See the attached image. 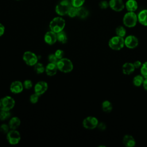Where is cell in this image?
<instances>
[{
    "instance_id": "cell-1",
    "label": "cell",
    "mask_w": 147,
    "mask_h": 147,
    "mask_svg": "<svg viewBox=\"0 0 147 147\" xmlns=\"http://www.w3.org/2000/svg\"><path fill=\"white\" fill-rule=\"evenodd\" d=\"M65 25V20L61 17H56L53 18L49 23L50 30L57 33L63 31Z\"/></svg>"
},
{
    "instance_id": "cell-2",
    "label": "cell",
    "mask_w": 147,
    "mask_h": 147,
    "mask_svg": "<svg viewBox=\"0 0 147 147\" xmlns=\"http://www.w3.org/2000/svg\"><path fill=\"white\" fill-rule=\"evenodd\" d=\"M122 21L126 27L133 28L138 22L137 15L134 11H128L123 16Z\"/></svg>"
},
{
    "instance_id": "cell-3",
    "label": "cell",
    "mask_w": 147,
    "mask_h": 147,
    "mask_svg": "<svg viewBox=\"0 0 147 147\" xmlns=\"http://www.w3.org/2000/svg\"><path fill=\"white\" fill-rule=\"evenodd\" d=\"M58 70L64 73H69L71 72L74 68L72 62L67 58H62L59 59L56 64Z\"/></svg>"
},
{
    "instance_id": "cell-4",
    "label": "cell",
    "mask_w": 147,
    "mask_h": 147,
    "mask_svg": "<svg viewBox=\"0 0 147 147\" xmlns=\"http://www.w3.org/2000/svg\"><path fill=\"white\" fill-rule=\"evenodd\" d=\"M109 47L113 50L119 51L125 46L124 38L115 36L111 37L109 41Z\"/></svg>"
},
{
    "instance_id": "cell-5",
    "label": "cell",
    "mask_w": 147,
    "mask_h": 147,
    "mask_svg": "<svg viewBox=\"0 0 147 147\" xmlns=\"http://www.w3.org/2000/svg\"><path fill=\"white\" fill-rule=\"evenodd\" d=\"M71 6L72 5L71 1L63 0L57 4L55 8L56 13L60 16L66 15Z\"/></svg>"
},
{
    "instance_id": "cell-6",
    "label": "cell",
    "mask_w": 147,
    "mask_h": 147,
    "mask_svg": "<svg viewBox=\"0 0 147 147\" xmlns=\"http://www.w3.org/2000/svg\"><path fill=\"white\" fill-rule=\"evenodd\" d=\"M15 105L14 99L10 96H5L0 99V108L1 110L10 111Z\"/></svg>"
},
{
    "instance_id": "cell-7",
    "label": "cell",
    "mask_w": 147,
    "mask_h": 147,
    "mask_svg": "<svg viewBox=\"0 0 147 147\" xmlns=\"http://www.w3.org/2000/svg\"><path fill=\"white\" fill-rule=\"evenodd\" d=\"M22 59L25 64L29 66H34L38 62L37 55L31 51L25 52L22 55Z\"/></svg>"
},
{
    "instance_id": "cell-8",
    "label": "cell",
    "mask_w": 147,
    "mask_h": 147,
    "mask_svg": "<svg viewBox=\"0 0 147 147\" xmlns=\"http://www.w3.org/2000/svg\"><path fill=\"white\" fill-rule=\"evenodd\" d=\"M8 142L11 145H16L21 140V135L17 129H10L7 133L6 136Z\"/></svg>"
},
{
    "instance_id": "cell-9",
    "label": "cell",
    "mask_w": 147,
    "mask_h": 147,
    "mask_svg": "<svg viewBox=\"0 0 147 147\" xmlns=\"http://www.w3.org/2000/svg\"><path fill=\"white\" fill-rule=\"evenodd\" d=\"M99 121L98 119L93 116H88L85 118L82 122L83 126L88 130H92L97 127Z\"/></svg>"
},
{
    "instance_id": "cell-10",
    "label": "cell",
    "mask_w": 147,
    "mask_h": 147,
    "mask_svg": "<svg viewBox=\"0 0 147 147\" xmlns=\"http://www.w3.org/2000/svg\"><path fill=\"white\" fill-rule=\"evenodd\" d=\"M125 46L129 49H134L138 45V38L133 35H129L124 38Z\"/></svg>"
},
{
    "instance_id": "cell-11",
    "label": "cell",
    "mask_w": 147,
    "mask_h": 147,
    "mask_svg": "<svg viewBox=\"0 0 147 147\" xmlns=\"http://www.w3.org/2000/svg\"><path fill=\"white\" fill-rule=\"evenodd\" d=\"M109 7L114 11L120 12L125 7V3L122 0H110Z\"/></svg>"
},
{
    "instance_id": "cell-12",
    "label": "cell",
    "mask_w": 147,
    "mask_h": 147,
    "mask_svg": "<svg viewBox=\"0 0 147 147\" xmlns=\"http://www.w3.org/2000/svg\"><path fill=\"white\" fill-rule=\"evenodd\" d=\"M48 85L45 81H39L34 86V92L37 93L39 95L44 94L48 90Z\"/></svg>"
},
{
    "instance_id": "cell-13",
    "label": "cell",
    "mask_w": 147,
    "mask_h": 147,
    "mask_svg": "<svg viewBox=\"0 0 147 147\" xmlns=\"http://www.w3.org/2000/svg\"><path fill=\"white\" fill-rule=\"evenodd\" d=\"M45 42L48 45H53L57 41V33L53 32L52 30L47 32L44 37Z\"/></svg>"
},
{
    "instance_id": "cell-14",
    "label": "cell",
    "mask_w": 147,
    "mask_h": 147,
    "mask_svg": "<svg viewBox=\"0 0 147 147\" xmlns=\"http://www.w3.org/2000/svg\"><path fill=\"white\" fill-rule=\"evenodd\" d=\"M23 83L20 81L16 80L13 82L10 86V90L13 94H19L21 93L24 90Z\"/></svg>"
},
{
    "instance_id": "cell-15",
    "label": "cell",
    "mask_w": 147,
    "mask_h": 147,
    "mask_svg": "<svg viewBox=\"0 0 147 147\" xmlns=\"http://www.w3.org/2000/svg\"><path fill=\"white\" fill-rule=\"evenodd\" d=\"M58 70L56 64L49 63L45 67V71L47 75L49 76H54L56 74L57 71Z\"/></svg>"
},
{
    "instance_id": "cell-16",
    "label": "cell",
    "mask_w": 147,
    "mask_h": 147,
    "mask_svg": "<svg viewBox=\"0 0 147 147\" xmlns=\"http://www.w3.org/2000/svg\"><path fill=\"white\" fill-rule=\"evenodd\" d=\"M135 67L133 65V63L130 62H126L124 63L122 67V71L124 75H129L132 74L134 70Z\"/></svg>"
},
{
    "instance_id": "cell-17",
    "label": "cell",
    "mask_w": 147,
    "mask_h": 147,
    "mask_svg": "<svg viewBox=\"0 0 147 147\" xmlns=\"http://www.w3.org/2000/svg\"><path fill=\"white\" fill-rule=\"evenodd\" d=\"M122 142L126 147H133L136 145V140L134 137L129 134H126L122 138Z\"/></svg>"
},
{
    "instance_id": "cell-18",
    "label": "cell",
    "mask_w": 147,
    "mask_h": 147,
    "mask_svg": "<svg viewBox=\"0 0 147 147\" xmlns=\"http://www.w3.org/2000/svg\"><path fill=\"white\" fill-rule=\"evenodd\" d=\"M138 22L143 26H147V9L140 11L137 14Z\"/></svg>"
},
{
    "instance_id": "cell-19",
    "label": "cell",
    "mask_w": 147,
    "mask_h": 147,
    "mask_svg": "<svg viewBox=\"0 0 147 147\" xmlns=\"http://www.w3.org/2000/svg\"><path fill=\"white\" fill-rule=\"evenodd\" d=\"M125 7L128 11H135L138 9V3L136 0H127L125 3Z\"/></svg>"
},
{
    "instance_id": "cell-20",
    "label": "cell",
    "mask_w": 147,
    "mask_h": 147,
    "mask_svg": "<svg viewBox=\"0 0 147 147\" xmlns=\"http://www.w3.org/2000/svg\"><path fill=\"white\" fill-rule=\"evenodd\" d=\"M21 124V120L17 117H13L9 121V126L10 129H17Z\"/></svg>"
},
{
    "instance_id": "cell-21",
    "label": "cell",
    "mask_w": 147,
    "mask_h": 147,
    "mask_svg": "<svg viewBox=\"0 0 147 147\" xmlns=\"http://www.w3.org/2000/svg\"><path fill=\"white\" fill-rule=\"evenodd\" d=\"M89 12L88 10L83 6L78 8V15L77 16L80 18L83 19L86 18L88 16Z\"/></svg>"
},
{
    "instance_id": "cell-22",
    "label": "cell",
    "mask_w": 147,
    "mask_h": 147,
    "mask_svg": "<svg viewBox=\"0 0 147 147\" xmlns=\"http://www.w3.org/2000/svg\"><path fill=\"white\" fill-rule=\"evenodd\" d=\"M102 109L104 112L110 113L112 111L113 109L112 103L109 100H104L102 103Z\"/></svg>"
},
{
    "instance_id": "cell-23",
    "label": "cell",
    "mask_w": 147,
    "mask_h": 147,
    "mask_svg": "<svg viewBox=\"0 0 147 147\" xmlns=\"http://www.w3.org/2000/svg\"><path fill=\"white\" fill-rule=\"evenodd\" d=\"M144 79L145 78L142 75H137L134 77L133 80V83L135 86L140 87L142 85Z\"/></svg>"
},
{
    "instance_id": "cell-24",
    "label": "cell",
    "mask_w": 147,
    "mask_h": 147,
    "mask_svg": "<svg viewBox=\"0 0 147 147\" xmlns=\"http://www.w3.org/2000/svg\"><path fill=\"white\" fill-rule=\"evenodd\" d=\"M57 39L61 44H65L67 41V36L66 33L63 30L57 33Z\"/></svg>"
},
{
    "instance_id": "cell-25",
    "label": "cell",
    "mask_w": 147,
    "mask_h": 147,
    "mask_svg": "<svg viewBox=\"0 0 147 147\" xmlns=\"http://www.w3.org/2000/svg\"><path fill=\"white\" fill-rule=\"evenodd\" d=\"M45 67L43 65V64L41 63L37 62L34 65V70L37 74H42L45 71Z\"/></svg>"
},
{
    "instance_id": "cell-26",
    "label": "cell",
    "mask_w": 147,
    "mask_h": 147,
    "mask_svg": "<svg viewBox=\"0 0 147 147\" xmlns=\"http://www.w3.org/2000/svg\"><path fill=\"white\" fill-rule=\"evenodd\" d=\"M115 33L118 36L124 37L126 33V29L123 26H118L115 29Z\"/></svg>"
},
{
    "instance_id": "cell-27",
    "label": "cell",
    "mask_w": 147,
    "mask_h": 147,
    "mask_svg": "<svg viewBox=\"0 0 147 147\" xmlns=\"http://www.w3.org/2000/svg\"><path fill=\"white\" fill-rule=\"evenodd\" d=\"M11 113L10 111L1 110L0 111V120L5 121L9 119L10 117Z\"/></svg>"
},
{
    "instance_id": "cell-28",
    "label": "cell",
    "mask_w": 147,
    "mask_h": 147,
    "mask_svg": "<svg viewBox=\"0 0 147 147\" xmlns=\"http://www.w3.org/2000/svg\"><path fill=\"white\" fill-rule=\"evenodd\" d=\"M67 14L68 15L69 17L73 18L75 17L76 16H77L78 15V7H74V6H71L70 7V9H69Z\"/></svg>"
},
{
    "instance_id": "cell-29",
    "label": "cell",
    "mask_w": 147,
    "mask_h": 147,
    "mask_svg": "<svg viewBox=\"0 0 147 147\" xmlns=\"http://www.w3.org/2000/svg\"><path fill=\"white\" fill-rule=\"evenodd\" d=\"M140 72L144 78H147V61L142 64L140 68Z\"/></svg>"
},
{
    "instance_id": "cell-30",
    "label": "cell",
    "mask_w": 147,
    "mask_h": 147,
    "mask_svg": "<svg viewBox=\"0 0 147 147\" xmlns=\"http://www.w3.org/2000/svg\"><path fill=\"white\" fill-rule=\"evenodd\" d=\"M71 2L72 6L78 8L83 5L85 0H71Z\"/></svg>"
},
{
    "instance_id": "cell-31",
    "label": "cell",
    "mask_w": 147,
    "mask_h": 147,
    "mask_svg": "<svg viewBox=\"0 0 147 147\" xmlns=\"http://www.w3.org/2000/svg\"><path fill=\"white\" fill-rule=\"evenodd\" d=\"M10 127L9 125L6 123H3L0 126V131L4 134H7L10 130Z\"/></svg>"
},
{
    "instance_id": "cell-32",
    "label": "cell",
    "mask_w": 147,
    "mask_h": 147,
    "mask_svg": "<svg viewBox=\"0 0 147 147\" xmlns=\"http://www.w3.org/2000/svg\"><path fill=\"white\" fill-rule=\"evenodd\" d=\"M40 95H39L38 94H37V93L34 92V94H32L30 96V102L33 103V104H35L36 103L38 100V99H39V96Z\"/></svg>"
},
{
    "instance_id": "cell-33",
    "label": "cell",
    "mask_w": 147,
    "mask_h": 147,
    "mask_svg": "<svg viewBox=\"0 0 147 147\" xmlns=\"http://www.w3.org/2000/svg\"><path fill=\"white\" fill-rule=\"evenodd\" d=\"M23 85H24V87L25 89L29 90L30 88H31L33 87V83L30 80L27 79L25 80L24 83H23Z\"/></svg>"
},
{
    "instance_id": "cell-34",
    "label": "cell",
    "mask_w": 147,
    "mask_h": 147,
    "mask_svg": "<svg viewBox=\"0 0 147 147\" xmlns=\"http://www.w3.org/2000/svg\"><path fill=\"white\" fill-rule=\"evenodd\" d=\"M48 60L49 63H54V64H57L59 59L56 57L55 54H50L48 56Z\"/></svg>"
},
{
    "instance_id": "cell-35",
    "label": "cell",
    "mask_w": 147,
    "mask_h": 147,
    "mask_svg": "<svg viewBox=\"0 0 147 147\" xmlns=\"http://www.w3.org/2000/svg\"><path fill=\"white\" fill-rule=\"evenodd\" d=\"M55 56H56V57L59 60V59H61L62 58H63V56H64V51L62 50V49H57L55 53Z\"/></svg>"
},
{
    "instance_id": "cell-36",
    "label": "cell",
    "mask_w": 147,
    "mask_h": 147,
    "mask_svg": "<svg viewBox=\"0 0 147 147\" xmlns=\"http://www.w3.org/2000/svg\"><path fill=\"white\" fill-rule=\"evenodd\" d=\"M99 6L102 9H106L109 7V2L107 1H102L99 2Z\"/></svg>"
},
{
    "instance_id": "cell-37",
    "label": "cell",
    "mask_w": 147,
    "mask_h": 147,
    "mask_svg": "<svg viewBox=\"0 0 147 147\" xmlns=\"http://www.w3.org/2000/svg\"><path fill=\"white\" fill-rule=\"evenodd\" d=\"M97 127L98 128L99 130H100L101 131H103V130H105L106 129V125L103 122H100V123L99 122L98 125L97 126Z\"/></svg>"
},
{
    "instance_id": "cell-38",
    "label": "cell",
    "mask_w": 147,
    "mask_h": 147,
    "mask_svg": "<svg viewBox=\"0 0 147 147\" xmlns=\"http://www.w3.org/2000/svg\"><path fill=\"white\" fill-rule=\"evenodd\" d=\"M142 64L141 63V62L140 60L135 61L133 63V65H134L135 68H141Z\"/></svg>"
},
{
    "instance_id": "cell-39",
    "label": "cell",
    "mask_w": 147,
    "mask_h": 147,
    "mask_svg": "<svg viewBox=\"0 0 147 147\" xmlns=\"http://www.w3.org/2000/svg\"><path fill=\"white\" fill-rule=\"evenodd\" d=\"M5 30V28L4 25L0 23V37L4 34Z\"/></svg>"
},
{
    "instance_id": "cell-40",
    "label": "cell",
    "mask_w": 147,
    "mask_h": 147,
    "mask_svg": "<svg viewBox=\"0 0 147 147\" xmlns=\"http://www.w3.org/2000/svg\"><path fill=\"white\" fill-rule=\"evenodd\" d=\"M142 86L147 91V78H145L144 82L142 83Z\"/></svg>"
},
{
    "instance_id": "cell-41",
    "label": "cell",
    "mask_w": 147,
    "mask_h": 147,
    "mask_svg": "<svg viewBox=\"0 0 147 147\" xmlns=\"http://www.w3.org/2000/svg\"><path fill=\"white\" fill-rule=\"evenodd\" d=\"M17 1H21V0H17Z\"/></svg>"
},
{
    "instance_id": "cell-42",
    "label": "cell",
    "mask_w": 147,
    "mask_h": 147,
    "mask_svg": "<svg viewBox=\"0 0 147 147\" xmlns=\"http://www.w3.org/2000/svg\"><path fill=\"white\" fill-rule=\"evenodd\" d=\"M1 108H0V111H1Z\"/></svg>"
}]
</instances>
